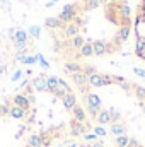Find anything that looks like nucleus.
Listing matches in <instances>:
<instances>
[{
	"instance_id": "obj_16",
	"label": "nucleus",
	"mask_w": 145,
	"mask_h": 147,
	"mask_svg": "<svg viewBox=\"0 0 145 147\" xmlns=\"http://www.w3.org/2000/svg\"><path fill=\"white\" fill-rule=\"evenodd\" d=\"M79 2L82 3L84 12H87V10H94V9H97V7L101 5L99 0H79Z\"/></svg>"
},
{
	"instance_id": "obj_25",
	"label": "nucleus",
	"mask_w": 145,
	"mask_h": 147,
	"mask_svg": "<svg viewBox=\"0 0 145 147\" xmlns=\"http://www.w3.org/2000/svg\"><path fill=\"white\" fill-rule=\"evenodd\" d=\"M28 34L38 39V38L41 36V28H39V26H31V28L28 29Z\"/></svg>"
},
{
	"instance_id": "obj_2",
	"label": "nucleus",
	"mask_w": 145,
	"mask_h": 147,
	"mask_svg": "<svg viewBox=\"0 0 145 147\" xmlns=\"http://www.w3.org/2000/svg\"><path fill=\"white\" fill-rule=\"evenodd\" d=\"M60 132H62V127H51V128H46V130L39 132V135L43 139V147H48L55 139H58Z\"/></svg>"
},
{
	"instance_id": "obj_22",
	"label": "nucleus",
	"mask_w": 145,
	"mask_h": 147,
	"mask_svg": "<svg viewBox=\"0 0 145 147\" xmlns=\"http://www.w3.org/2000/svg\"><path fill=\"white\" fill-rule=\"evenodd\" d=\"M108 113H109V118H111V125L113 123H119V120H121V113L119 111L114 110V108H109Z\"/></svg>"
},
{
	"instance_id": "obj_35",
	"label": "nucleus",
	"mask_w": 145,
	"mask_h": 147,
	"mask_svg": "<svg viewBox=\"0 0 145 147\" xmlns=\"http://www.w3.org/2000/svg\"><path fill=\"white\" fill-rule=\"evenodd\" d=\"M77 147H82V146H77Z\"/></svg>"
},
{
	"instance_id": "obj_31",
	"label": "nucleus",
	"mask_w": 145,
	"mask_h": 147,
	"mask_svg": "<svg viewBox=\"0 0 145 147\" xmlns=\"http://www.w3.org/2000/svg\"><path fill=\"white\" fill-rule=\"evenodd\" d=\"M128 147H144V146H142V144H140L138 140H135V139H132V140H130V146H128Z\"/></svg>"
},
{
	"instance_id": "obj_6",
	"label": "nucleus",
	"mask_w": 145,
	"mask_h": 147,
	"mask_svg": "<svg viewBox=\"0 0 145 147\" xmlns=\"http://www.w3.org/2000/svg\"><path fill=\"white\" fill-rule=\"evenodd\" d=\"M31 87L38 91V92H46L48 91V84H46V75H36V77H33V80H31Z\"/></svg>"
},
{
	"instance_id": "obj_36",
	"label": "nucleus",
	"mask_w": 145,
	"mask_h": 147,
	"mask_svg": "<svg viewBox=\"0 0 145 147\" xmlns=\"http://www.w3.org/2000/svg\"><path fill=\"white\" fill-rule=\"evenodd\" d=\"M0 116H2V115H0Z\"/></svg>"
},
{
	"instance_id": "obj_24",
	"label": "nucleus",
	"mask_w": 145,
	"mask_h": 147,
	"mask_svg": "<svg viewBox=\"0 0 145 147\" xmlns=\"http://www.w3.org/2000/svg\"><path fill=\"white\" fill-rule=\"evenodd\" d=\"M92 132H94L97 137H106V135H108V130H106L103 125H96V127H92Z\"/></svg>"
},
{
	"instance_id": "obj_34",
	"label": "nucleus",
	"mask_w": 145,
	"mask_h": 147,
	"mask_svg": "<svg viewBox=\"0 0 145 147\" xmlns=\"http://www.w3.org/2000/svg\"><path fill=\"white\" fill-rule=\"evenodd\" d=\"M89 147H91V146H89ZM92 147H101V146H99V144H96V146H92Z\"/></svg>"
},
{
	"instance_id": "obj_11",
	"label": "nucleus",
	"mask_w": 145,
	"mask_h": 147,
	"mask_svg": "<svg viewBox=\"0 0 145 147\" xmlns=\"http://www.w3.org/2000/svg\"><path fill=\"white\" fill-rule=\"evenodd\" d=\"M94 57V48H92V41H85L84 46L79 50V58H89Z\"/></svg>"
},
{
	"instance_id": "obj_15",
	"label": "nucleus",
	"mask_w": 145,
	"mask_h": 147,
	"mask_svg": "<svg viewBox=\"0 0 145 147\" xmlns=\"http://www.w3.org/2000/svg\"><path fill=\"white\" fill-rule=\"evenodd\" d=\"M26 147H43V139L39 134H33L28 137V144Z\"/></svg>"
},
{
	"instance_id": "obj_3",
	"label": "nucleus",
	"mask_w": 145,
	"mask_h": 147,
	"mask_svg": "<svg viewBox=\"0 0 145 147\" xmlns=\"http://www.w3.org/2000/svg\"><path fill=\"white\" fill-rule=\"evenodd\" d=\"M60 31H62V36L65 38V39H70V38L79 36V33H80V21H79V17H77L73 22L63 24V28H62Z\"/></svg>"
},
{
	"instance_id": "obj_8",
	"label": "nucleus",
	"mask_w": 145,
	"mask_h": 147,
	"mask_svg": "<svg viewBox=\"0 0 145 147\" xmlns=\"http://www.w3.org/2000/svg\"><path fill=\"white\" fill-rule=\"evenodd\" d=\"M70 113H72L73 120H77V121H80V123H87V111L84 110L80 105H77Z\"/></svg>"
},
{
	"instance_id": "obj_30",
	"label": "nucleus",
	"mask_w": 145,
	"mask_h": 147,
	"mask_svg": "<svg viewBox=\"0 0 145 147\" xmlns=\"http://www.w3.org/2000/svg\"><path fill=\"white\" fill-rule=\"evenodd\" d=\"M133 72L137 74L138 77H142V79H145V70H144V69H140V67H133Z\"/></svg>"
},
{
	"instance_id": "obj_1",
	"label": "nucleus",
	"mask_w": 145,
	"mask_h": 147,
	"mask_svg": "<svg viewBox=\"0 0 145 147\" xmlns=\"http://www.w3.org/2000/svg\"><path fill=\"white\" fill-rule=\"evenodd\" d=\"M79 12H84L82 3H80V2H73V3H67V5H63L62 12H60L56 17H58L63 24H68V22H73V21L77 19Z\"/></svg>"
},
{
	"instance_id": "obj_9",
	"label": "nucleus",
	"mask_w": 145,
	"mask_h": 147,
	"mask_svg": "<svg viewBox=\"0 0 145 147\" xmlns=\"http://www.w3.org/2000/svg\"><path fill=\"white\" fill-rule=\"evenodd\" d=\"M62 101H63V108H65L67 111H72L73 108L79 105V103H77V96H75L73 92H67L65 98H63Z\"/></svg>"
},
{
	"instance_id": "obj_19",
	"label": "nucleus",
	"mask_w": 145,
	"mask_h": 147,
	"mask_svg": "<svg viewBox=\"0 0 145 147\" xmlns=\"http://www.w3.org/2000/svg\"><path fill=\"white\" fill-rule=\"evenodd\" d=\"M130 140H132V137H128V135H118V137H114L113 142H114L116 147H128Z\"/></svg>"
},
{
	"instance_id": "obj_21",
	"label": "nucleus",
	"mask_w": 145,
	"mask_h": 147,
	"mask_svg": "<svg viewBox=\"0 0 145 147\" xmlns=\"http://www.w3.org/2000/svg\"><path fill=\"white\" fill-rule=\"evenodd\" d=\"M65 70L68 74L82 72V63H79V62H67L65 63Z\"/></svg>"
},
{
	"instance_id": "obj_10",
	"label": "nucleus",
	"mask_w": 145,
	"mask_h": 147,
	"mask_svg": "<svg viewBox=\"0 0 145 147\" xmlns=\"http://www.w3.org/2000/svg\"><path fill=\"white\" fill-rule=\"evenodd\" d=\"M92 48H94V57H104V55H108V51H106V41L96 39V41H92Z\"/></svg>"
},
{
	"instance_id": "obj_28",
	"label": "nucleus",
	"mask_w": 145,
	"mask_h": 147,
	"mask_svg": "<svg viewBox=\"0 0 145 147\" xmlns=\"http://www.w3.org/2000/svg\"><path fill=\"white\" fill-rule=\"evenodd\" d=\"M82 137H84V139H85V140H89V142H94V140H96V139H97V135H96V134H94V132H87V134H84V135H82Z\"/></svg>"
},
{
	"instance_id": "obj_32",
	"label": "nucleus",
	"mask_w": 145,
	"mask_h": 147,
	"mask_svg": "<svg viewBox=\"0 0 145 147\" xmlns=\"http://www.w3.org/2000/svg\"><path fill=\"white\" fill-rule=\"evenodd\" d=\"M99 2H101V5H103V3H104V5H108L111 0H99Z\"/></svg>"
},
{
	"instance_id": "obj_14",
	"label": "nucleus",
	"mask_w": 145,
	"mask_h": 147,
	"mask_svg": "<svg viewBox=\"0 0 145 147\" xmlns=\"http://www.w3.org/2000/svg\"><path fill=\"white\" fill-rule=\"evenodd\" d=\"M44 26L48 29H62L63 28V22L58 17H46L44 19Z\"/></svg>"
},
{
	"instance_id": "obj_33",
	"label": "nucleus",
	"mask_w": 145,
	"mask_h": 147,
	"mask_svg": "<svg viewBox=\"0 0 145 147\" xmlns=\"http://www.w3.org/2000/svg\"><path fill=\"white\" fill-rule=\"evenodd\" d=\"M113 2H116V3H123V2H126V0H113Z\"/></svg>"
},
{
	"instance_id": "obj_27",
	"label": "nucleus",
	"mask_w": 145,
	"mask_h": 147,
	"mask_svg": "<svg viewBox=\"0 0 145 147\" xmlns=\"http://www.w3.org/2000/svg\"><path fill=\"white\" fill-rule=\"evenodd\" d=\"M36 57H38V62H39V65H41L43 69H50V63H48V62L44 60V57H43L41 53H38Z\"/></svg>"
},
{
	"instance_id": "obj_20",
	"label": "nucleus",
	"mask_w": 145,
	"mask_h": 147,
	"mask_svg": "<svg viewBox=\"0 0 145 147\" xmlns=\"http://www.w3.org/2000/svg\"><path fill=\"white\" fill-rule=\"evenodd\" d=\"M130 87L133 89V92H135V96L140 99V103H145V87H144V86H138V84H132Z\"/></svg>"
},
{
	"instance_id": "obj_17",
	"label": "nucleus",
	"mask_w": 145,
	"mask_h": 147,
	"mask_svg": "<svg viewBox=\"0 0 145 147\" xmlns=\"http://www.w3.org/2000/svg\"><path fill=\"white\" fill-rule=\"evenodd\" d=\"M126 130H128V128H126V125H123V123H113V125H111V134L116 135V137H118V135H126Z\"/></svg>"
},
{
	"instance_id": "obj_4",
	"label": "nucleus",
	"mask_w": 145,
	"mask_h": 147,
	"mask_svg": "<svg viewBox=\"0 0 145 147\" xmlns=\"http://www.w3.org/2000/svg\"><path fill=\"white\" fill-rule=\"evenodd\" d=\"M130 33H132V26H119V28H118V33L113 38V43H114L118 48H121V45L128 39Z\"/></svg>"
},
{
	"instance_id": "obj_18",
	"label": "nucleus",
	"mask_w": 145,
	"mask_h": 147,
	"mask_svg": "<svg viewBox=\"0 0 145 147\" xmlns=\"http://www.w3.org/2000/svg\"><path fill=\"white\" fill-rule=\"evenodd\" d=\"M96 123H99V125H108L111 123V118H109V113L108 110H101L99 111V115H97V118H96Z\"/></svg>"
},
{
	"instance_id": "obj_23",
	"label": "nucleus",
	"mask_w": 145,
	"mask_h": 147,
	"mask_svg": "<svg viewBox=\"0 0 145 147\" xmlns=\"http://www.w3.org/2000/svg\"><path fill=\"white\" fill-rule=\"evenodd\" d=\"M46 84H48V91L51 92L55 87H58V77H55V75L46 77Z\"/></svg>"
},
{
	"instance_id": "obj_12",
	"label": "nucleus",
	"mask_w": 145,
	"mask_h": 147,
	"mask_svg": "<svg viewBox=\"0 0 145 147\" xmlns=\"http://www.w3.org/2000/svg\"><path fill=\"white\" fill-rule=\"evenodd\" d=\"M29 111H24L22 108H17V106H10V111H9V116L14 118V120H26Z\"/></svg>"
},
{
	"instance_id": "obj_29",
	"label": "nucleus",
	"mask_w": 145,
	"mask_h": 147,
	"mask_svg": "<svg viewBox=\"0 0 145 147\" xmlns=\"http://www.w3.org/2000/svg\"><path fill=\"white\" fill-rule=\"evenodd\" d=\"M22 70H21V69H17V70H15V72L12 74V77H10V80H12V82H17V80H19V79H21V77H22Z\"/></svg>"
},
{
	"instance_id": "obj_7",
	"label": "nucleus",
	"mask_w": 145,
	"mask_h": 147,
	"mask_svg": "<svg viewBox=\"0 0 145 147\" xmlns=\"http://www.w3.org/2000/svg\"><path fill=\"white\" fill-rule=\"evenodd\" d=\"M84 99H85V105L94 106V108H97V110H103V101H101V98H99L96 92H89V94H85Z\"/></svg>"
},
{
	"instance_id": "obj_5",
	"label": "nucleus",
	"mask_w": 145,
	"mask_h": 147,
	"mask_svg": "<svg viewBox=\"0 0 145 147\" xmlns=\"http://www.w3.org/2000/svg\"><path fill=\"white\" fill-rule=\"evenodd\" d=\"M10 103H12V106L22 108L24 111H31V106H33V105L29 103V99H28L26 94H15V96H12Z\"/></svg>"
},
{
	"instance_id": "obj_26",
	"label": "nucleus",
	"mask_w": 145,
	"mask_h": 147,
	"mask_svg": "<svg viewBox=\"0 0 145 147\" xmlns=\"http://www.w3.org/2000/svg\"><path fill=\"white\" fill-rule=\"evenodd\" d=\"M82 72H84L85 75H87V77H89V75L96 74V69H94L92 65H82Z\"/></svg>"
},
{
	"instance_id": "obj_13",
	"label": "nucleus",
	"mask_w": 145,
	"mask_h": 147,
	"mask_svg": "<svg viewBox=\"0 0 145 147\" xmlns=\"http://www.w3.org/2000/svg\"><path fill=\"white\" fill-rule=\"evenodd\" d=\"M84 43H85V39L80 36V34H79V36H75V38H70V39H67V41H65V45H67V46H70L72 50H80V48L84 46Z\"/></svg>"
}]
</instances>
